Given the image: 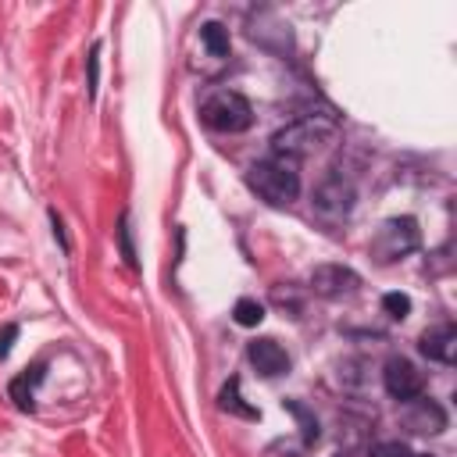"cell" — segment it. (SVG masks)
<instances>
[{
    "mask_svg": "<svg viewBox=\"0 0 457 457\" xmlns=\"http://www.w3.org/2000/svg\"><path fill=\"white\" fill-rule=\"evenodd\" d=\"M246 186L271 207H286L300 196V171L293 161L282 157H264L257 164H250L246 171Z\"/></svg>",
    "mask_w": 457,
    "mask_h": 457,
    "instance_id": "6da1fadb",
    "label": "cell"
},
{
    "mask_svg": "<svg viewBox=\"0 0 457 457\" xmlns=\"http://www.w3.org/2000/svg\"><path fill=\"white\" fill-rule=\"evenodd\" d=\"M336 136V125L328 121V118H321V114H307V118H296V121H289L286 129H278L275 136H271V157H282V161H300V157H307L311 150H318L321 143H328Z\"/></svg>",
    "mask_w": 457,
    "mask_h": 457,
    "instance_id": "7a4b0ae2",
    "label": "cell"
},
{
    "mask_svg": "<svg viewBox=\"0 0 457 457\" xmlns=\"http://www.w3.org/2000/svg\"><path fill=\"white\" fill-rule=\"evenodd\" d=\"M200 121L214 132H246L253 125V107L236 89H218L200 104Z\"/></svg>",
    "mask_w": 457,
    "mask_h": 457,
    "instance_id": "3957f363",
    "label": "cell"
},
{
    "mask_svg": "<svg viewBox=\"0 0 457 457\" xmlns=\"http://www.w3.org/2000/svg\"><path fill=\"white\" fill-rule=\"evenodd\" d=\"M418 243H421L418 221L403 214V218H389V221L378 228V236H375V243H371V253H375L382 264H389V261H396V257L418 250Z\"/></svg>",
    "mask_w": 457,
    "mask_h": 457,
    "instance_id": "277c9868",
    "label": "cell"
},
{
    "mask_svg": "<svg viewBox=\"0 0 457 457\" xmlns=\"http://www.w3.org/2000/svg\"><path fill=\"white\" fill-rule=\"evenodd\" d=\"M353 196H357V193H353V182L343 179L339 171H328V175L318 182V189H314V211H318L321 218H328V221H339V218L350 214Z\"/></svg>",
    "mask_w": 457,
    "mask_h": 457,
    "instance_id": "5b68a950",
    "label": "cell"
},
{
    "mask_svg": "<svg viewBox=\"0 0 457 457\" xmlns=\"http://www.w3.org/2000/svg\"><path fill=\"white\" fill-rule=\"evenodd\" d=\"M382 386H386V393H389L393 400L411 403L414 396H421L425 378H421V371H418L407 357H389L386 368H382Z\"/></svg>",
    "mask_w": 457,
    "mask_h": 457,
    "instance_id": "8992f818",
    "label": "cell"
},
{
    "mask_svg": "<svg viewBox=\"0 0 457 457\" xmlns=\"http://www.w3.org/2000/svg\"><path fill=\"white\" fill-rule=\"evenodd\" d=\"M361 286V275L346 264H318L311 271V289L325 300H336V296H350L353 289Z\"/></svg>",
    "mask_w": 457,
    "mask_h": 457,
    "instance_id": "52a82bcc",
    "label": "cell"
},
{
    "mask_svg": "<svg viewBox=\"0 0 457 457\" xmlns=\"http://www.w3.org/2000/svg\"><path fill=\"white\" fill-rule=\"evenodd\" d=\"M246 361L257 368V375L264 378H275V375H286L289 371V353L275 343V339H253L246 346Z\"/></svg>",
    "mask_w": 457,
    "mask_h": 457,
    "instance_id": "ba28073f",
    "label": "cell"
},
{
    "mask_svg": "<svg viewBox=\"0 0 457 457\" xmlns=\"http://www.w3.org/2000/svg\"><path fill=\"white\" fill-rule=\"evenodd\" d=\"M418 350H421L428 361L453 364V357H457V332H453V325H450V321H443V325L425 328V332H421V339H418Z\"/></svg>",
    "mask_w": 457,
    "mask_h": 457,
    "instance_id": "9c48e42d",
    "label": "cell"
},
{
    "mask_svg": "<svg viewBox=\"0 0 457 457\" xmlns=\"http://www.w3.org/2000/svg\"><path fill=\"white\" fill-rule=\"evenodd\" d=\"M407 425H411L414 432H428V436H436V432L446 428V411H443L432 396H428V400L414 396V400H411V411H407Z\"/></svg>",
    "mask_w": 457,
    "mask_h": 457,
    "instance_id": "30bf717a",
    "label": "cell"
},
{
    "mask_svg": "<svg viewBox=\"0 0 457 457\" xmlns=\"http://www.w3.org/2000/svg\"><path fill=\"white\" fill-rule=\"evenodd\" d=\"M39 382H43V364H32V368L21 371L18 378H11L7 393H11V400H14L21 411H32V393H36Z\"/></svg>",
    "mask_w": 457,
    "mask_h": 457,
    "instance_id": "8fae6325",
    "label": "cell"
},
{
    "mask_svg": "<svg viewBox=\"0 0 457 457\" xmlns=\"http://www.w3.org/2000/svg\"><path fill=\"white\" fill-rule=\"evenodd\" d=\"M218 407L228 411V414H239V418H246V421H257V418H261V411L250 407V403L239 396V378H236V375L221 386V393H218Z\"/></svg>",
    "mask_w": 457,
    "mask_h": 457,
    "instance_id": "7c38bea8",
    "label": "cell"
},
{
    "mask_svg": "<svg viewBox=\"0 0 457 457\" xmlns=\"http://www.w3.org/2000/svg\"><path fill=\"white\" fill-rule=\"evenodd\" d=\"M200 43L211 50V57H228V29L221 25V21H207V25H200Z\"/></svg>",
    "mask_w": 457,
    "mask_h": 457,
    "instance_id": "4fadbf2b",
    "label": "cell"
},
{
    "mask_svg": "<svg viewBox=\"0 0 457 457\" xmlns=\"http://www.w3.org/2000/svg\"><path fill=\"white\" fill-rule=\"evenodd\" d=\"M232 318H236V325H243V328H257V325L264 321V303H257L253 296H243V300H236Z\"/></svg>",
    "mask_w": 457,
    "mask_h": 457,
    "instance_id": "5bb4252c",
    "label": "cell"
},
{
    "mask_svg": "<svg viewBox=\"0 0 457 457\" xmlns=\"http://www.w3.org/2000/svg\"><path fill=\"white\" fill-rule=\"evenodd\" d=\"M286 407H289V411L300 418V425H303V450L314 446V443H318V418H314L300 400H286Z\"/></svg>",
    "mask_w": 457,
    "mask_h": 457,
    "instance_id": "9a60e30c",
    "label": "cell"
},
{
    "mask_svg": "<svg viewBox=\"0 0 457 457\" xmlns=\"http://www.w3.org/2000/svg\"><path fill=\"white\" fill-rule=\"evenodd\" d=\"M382 311H386L389 318L403 321V318L411 314V296H407V293H386V296H382Z\"/></svg>",
    "mask_w": 457,
    "mask_h": 457,
    "instance_id": "2e32d148",
    "label": "cell"
},
{
    "mask_svg": "<svg viewBox=\"0 0 457 457\" xmlns=\"http://www.w3.org/2000/svg\"><path fill=\"white\" fill-rule=\"evenodd\" d=\"M118 243H121V257L129 261V264H136V250H132V228H129V218L121 214V221H118Z\"/></svg>",
    "mask_w": 457,
    "mask_h": 457,
    "instance_id": "e0dca14e",
    "label": "cell"
},
{
    "mask_svg": "<svg viewBox=\"0 0 457 457\" xmlns=\"http://www.w3.org/2000/svg\"><path fill=\"white\" fill-rule=\"evenodd\" d=\"M86 68H89V79H86V86H89V96H96V75H100V43H93V46H89Z\"/></svg>",
    "mask_w": 457,
    "mask_h": 457,
    "instance_id": "ac0fdd59",
    "label": "cell"
},
{
    "mask_svg": "<svg viewBox=\"0 0 457 457\" xmlns=\"http://www.w3.org/2000/svg\"><path fill=\"white\" fill-rule=\"evenodd\" d=\"M371 457H414V453H411V446L389 439V443H378V446L371 450Z\"/></svg>",
    "mask_w": 457,
    "mask_h": 457,
    "instance_id": "d6986e66",
    "label": "cell"
},
{
    "mask_svg": "<svg viewBox=\"0 0 457 457\" xmlns=\"http://www.w3.org/2000/svg\"><path fill=\"white\" fill-rule=\"evenodd\" d=\"M14 339H18V325H4V332H0V361L11 353Z\"/></svg>",
    "mask_w": 457,
    "mask_h": 457,
    "instance_id": "ffe728a7",
    "label": "cell"
},
{
    "mask_svg": "<svg viewBox=\"0 0 457 457\" xmlns=\"http://www.w3.org/2000/svg\"><path fill=\"white\" fill-rule=\"evenodd\" d=\"M50 225H54V239L61 243V250H64V253H71V243H68V236H64V225H61L57 211H50Z\"/></svg>",
    "mask_w": 457,
    "mask_h": 457,
    "instance_id": "44dd1931",
    "label": "cell"
},
{
    "mask_svg": "<svg viewBox=\"0 0 457 457\" xmlns=\"http://www.w3.org/2000/svg\"><path fill=\"white\" fill-rule=\"evenodd\" d=\"M336 457H346V453H336Z\"/></svg>",
    "mask_w": 457,
    "mask_h": 457,
    "instance_id": "7402d4cb",
    "label": "cell"
}]
</instances>
